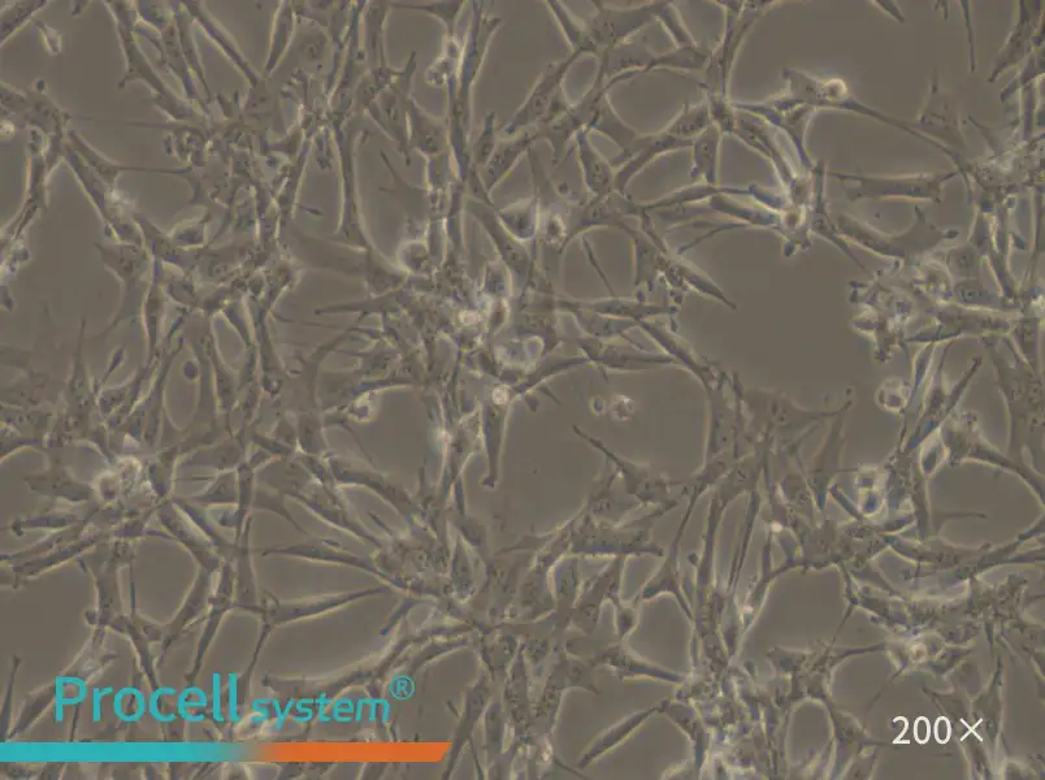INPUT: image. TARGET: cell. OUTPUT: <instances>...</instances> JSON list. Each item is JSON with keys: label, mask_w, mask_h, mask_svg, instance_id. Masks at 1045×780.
<instances>
[{"label": "cell", "mask_w": 1045, "mask_h": 780, "mask_svg": "<svg viewBox=\"0 0 1045 780\" xmlns=\"http://www.w3.org/2000/svg\"><path fill=\"white\" fill-rule=\"evenodd\" d=\"M722 133L715 125H710L704 133L692 141V168L689 179L693 182L719 186V167H721Z\"/></svg>", "instance_id": "16"}, {"label": "cell", "mask_w": 1045, "mask_h": 780, "mask_svg": "<svg viewBox=\"0 0 1045 780\" xmlns=\"http://www.w3.org/2000/svg\"><path fill=\"white\" fill-rule=\"evenodd\" d=\"M229 691H228V715L231 722H240L238 717V704H237V675H228Z\"/></svg>", "instance_id": "40"}, {"label": "cell", "mask_w": 1045, "mask_h": 780, "mask_svg": "<svg viewBox=\"0 0 1045 780\" xmlns=\"http://www.w3.org/2000/svg\"><path fill=\"white\" fill-rule=\"evenodd\" d=\"M223 706H221V675H212V718L215 722L224 723Z\"/></svg>", "instance_id": "39"}, {"label": "cell", "mask_w": 1045, "mask_h": 780, "mask_svg": "<svg viewBox=\"0 0 1045 780\" xmlns=\"http://www.w3.org/2000/svg\"><path fill=\"white\" fill-rule=\"evenodd\" d=\"M114 692V688H94L93 689V722L99 723L102 719V699L106 695Z\"/></svg>", "instance_id": "41"}, {"label": "cell", "mask_w": 1045, "mask_h": 780, "mask_svg": "<svg viewBox=\"0 0 1045 780\" xmlns=\"http://www.w3.org/2000/svg\"><path fill=\"white\" fill-rule=\"evenodd\" d=\"M294 25H296L294 7L290 6L289 2L281 3L279 10H277L275 21H273L271 49L266 65L267 73H271L276 68L285 51L288 50L293 39Z\"/></svg>", "instance_id": "27"}, {"label": "cell", "mask_w": 1045, "mask_h": 780, "mask_svg": "<svg viewBox=\"0 0 1045 780\" xmlns=\"http://www.w3.org/2000/svg\"><path fill=\"white\" fill-rule=\"evenodd\" d=\"M98 247L101 250L102 259L106 267L111 268L125 285L123 303H121L114 322L108 328V332H111L120 323L137 315V305L140 303L137 299V288L147 268V255L143 253L141 246L136 245L124 244L115 247Z\"/></svg>", "instance_id": "9"}, {"label": "cell", "mask_w": 1045, "mask_h": 780, "mask_svg": "<svg viewBox=\"0 0 1045 780\" xmlns=\"http://www.w3.org/2000/svg\"><path fill=\"white\" fill-rule=\"evenodd\" d=\"M177 693L175 688L172 687H160L153 692L149 700V713L151 717L160 723H172L177 719V715L173 713H163L159 709V700L163 695L175 696Z\"/></svg>", "instance_id": "38"}, {"label": "cell", "mask_w": 1045, "mask_h": 780, "mask_svg": "<svg viewBox=\"0 0 1045 780\" xmlns=\"http://www.w3.org/2000/svg\"><path fill=\"white\" fill-rule=\"evenodd\" d=\"M711 52L713 50L705 42H697L692 46L675 47L674 50L665 52V54L656 55L649 68L646 69V73L663 71V69L687 73L706 71Z\"/></svg>", "instance_id": "18"}, {"label": "cell", "mask_w": 1045, "mask_h": 780, "mask_svg": "<svg viewBox=\"0 0 1045 780\" xmlns=\"http://www.w3.org/2000/svg\"><path fill=\"white\" fill-rule=\"evenodd\" d=\"M996 372L999 376L1001 392H1003L1009 405V413L1012 416V432H1010L1009 453L1013 454V461H1018L1023 444L1029 445V433L1034 444V435L1042 437L1043 427V388L1042 381L1035 377L1030 368L1022 370L1021 366L1012 368L1007 362L1005 368L1003 361L995 359Z\"/></svg>", "instance_id": "1"}, {"label": "cell", "mask_w": 1045, "mask_h": 780, "mask_svg": "<svg viewBox=\"0 0 1045 780\" xmlns=\"http://www.w3.org/2000/svg\"><path fill=\"white\" fill-rule=\"evenodd\" d=\"M407 140L409 149L418 150L420 154L432 159L445 153L448 134L440 121L426 114L413 99H410L407 106Z\"/></svg>", "instance_id": "15"}, {"label": "cell", "mask_w": 1045, "mask_h": 780, "mask_svg": "<svg viewBox=\"0 0 1045 780\" xmlns=\"http://www.w3.org/2000/svg\"><path fill=\"white\" fill-rule=\"evenodd\" d=\"M338 150L341 155L342 189H344V203H342V216L337 238L354 246L367 247L366 236H364L359 216L357 203V188H355V166H354V142L350 134L340 132L337 136Z\"/></svg>", "instance_id": "10"}, {"label": "cell", "mask_w": 1045, "mask_h": 780, "mask_svg": "<svg viewBox=\"0 0 1045 780\" xmlns=\"http://www.w3.org/2000/svg\"><path fill=\"white\" fill-rule=\"evenodd\" d=\"M535 142L536 138L533 130H524L517 136L498 142L487 166L480 169L479 172L481 182H483L484 188L489 195L513 172L519 160L524 155L529 154Z\"/></svg>", "instance_id": "13"}, {"label": "cell", "mask_w": 1045, "mask_h": 780, "mask_svg": "<svg viewBox=\"0 0 1045 780\" xmlns=\"http://www.w3.org/2000/svg\"><path fill=\"white\" fill-rule=\"evenodd\" d=\"M238 458H240V453H238L237 446L225 444L211 449L210 452L195 454L189 463H216V465H220V463H236Z\"/></svg>", "instance_id": "37"}, {"label": "cell", "mask_w": 1045, "mask_h": 780, "mask_svg": "<svg viewBox=\"0 0 1045 780\" xmlns=\"http://www.w3.org/2000/svg\"><path fill=\"white\" fill-rule=\"evenodd\" d=\"M935 735L940 743H947L948 739L951 738V726H949L947 719H938L935 726Z\"/></svg>", "instance_id": "43"}, {"label": "cell", "mask_w": 1045, "mask_h": 780, "mask_svg": "<svg viewBox=\"0 0 1045 780\" xmlns=\"http://www.w3.org/2000/svg\"><path fill=\"white\" fill-rule=\"evenodd\" d=\"M483 4L481 3V6L474 7V19H472L470 32H468L465 47H463L461 60H459L458 97L454 99L452 108L454 123L461 125L465 130L467 129V132L468 124H470L472 86L478 80L481 65L484 63L485 55H487L489 42H491L494 33L500 29L502 21H504L501 17L485 16Z\"/></svg>", "instance_id": "5"}, {"label": "cell", "mask_w": 1045, "mask_h": 780, "mask_svg": "<svg viewBox=\"0 0 1045 780\" xmlns=\"http://www.w3.org/2000/svg\"><path fill=\"white\" fill-rule=\"evenodd\" d=\"M711 211L735 219L737 224H748L750 227H771L778 223V216L771 212L757 210V208L743 205L735 201L732 195L719 193L711 197L708 202Z\"/></svg>", "instance_id": "23"}, {"label": "cell", "mask_w": 1045, "mask_h": 780, "mask_svg": "<svg viewBox=\"0 0 1045 780\" xmlns=\"http://www.w3.org/2000/svg\"><path fill=\"white\" fill-rule=\"evenodd\" d=\"M502 227L515 238L527 241L536 236L541 224V207L539 198L532 197L515 202L514 205L496 210Z\"/></svg>", "instance_id": "17"}, {"label": "cell", "mask_w": 1045, "mask_h": 780, "mask_svg": "<svg viewBox=\"0 0 1045 780\" xmlns=\"http://www.w3.org/2000/svg\"><path fill=\"white\" fill-rule=\"evenodd\" d=\"M715 3L723 8L724 15H726L724 16V32L717 49L711 52L705 81L700 86L705 93H718L724 97H730L732 69H734L740 47L747 38L749 30L765 10L766 4L761 2Z\"/></svg>", "instance_id": "2"}, {"label": "cell", "mask_w": 1045, "mask_h": 780, "mask_svg": "<svg viewBox=\"0 0 1045 780\" xmlns=\"http://www.w3.org/2000/svg\"><path fill=\"white\" fill-rule=\"evenodd\" d=\"M705 101L708 103L711 123L719 129L722 136H734L737 115L730 97H724L718 93H705Z\"/></svg>", "instance_id": "32"}, {"label": "cell", "mask_w": 1045, "mask_h": 780, "mask_svg": "<svg viewBox=\"0 0 1045 780\" xmlns=\"http://www.w3.org/2000/svg\"><path fill=\"white\" fill-rule=\"evenodd\" d=\"M583 58L576 52H570L566 59L559 60L546 65L539 78L533 85L531 93L523 102L510 120L502 128L506 137H514L527 130L529 127L536 128L549 115L555 103L565 97V84L568 72L579 60Z\"/></svg>", "instance_id": "6"}, {"label": "cell", "mask_w": 1045, "mask_h": 780, "mask_svg": "<svg viewBox=\"0 0 1045 780\" xmlns=\"http://www.w3.org/2000/svg\"><path fill=\"white\" fill-rule=\"evenodd\" d=\"M710 125L713 123H711L708 103L704 99L695 104L684 102L682 110L663 130L679 140L693 141Z\"/></svg>", "instance_id": "22"}, {"label": "cell", "mask_w": 1045, "mask_h": 780, "mask_svg": "<svg viewBox=\"0 0 1045 780\" xmlns=\"http://www.w3.org/2000/svg\"><path fill=\"white\" fill-rule=\"evenodd\" d=\"M162 47H163V59L169 65V68L176 73L182 80V85L185 86V90L188 91L190 98L197 97V90L194 89L193 80L190 78V68L188 63L182 54L179 32H177L175 26H171L164 30L162 34Z\"/></svg>", "instance_id": "28"}, {"label": "cell", "mask_w": 1045, "mask_h": 780, "mask_svg": "<svg viewBox=\"0 0 1045 780\" xmlns=\"http://www.w3.org/2000/svg\"><path fill=\"white\" fill-rule=\"evenodd\" d=\"M125 4L127 3H110V7L114 10L117 20H119L117 21V29H119L125 59H127L125 82L133 80L145 82L158 95V98H160L159 106L169 116L175 120L185 119L189 115V108L160 80L154 68L147 62L146 56L140 50V46H137L136 39L133 36L134 21L132 19L134 15Z\"/></svg>", "instance_id": "7"}, {"label": "cell", "mask_w": 1045, "mask_h": 780, "mask_svg": "<svg viewBox=\"0 0 1045 780\" xmlns=\"http://www.w3.org/2000/svg\"><path fill=\"white\" fill-rule=\"evenodd\" d=\"M69 403L78 413L88 409L91 400V389L89 387L88 371H86L84 358H82V337L78 341L75 355V366L68 385Z\"/></svg>", "instance_id": "30"}, {"label": "cell", "mask_w": 1045, "mask_h": 780, "mask_svg": "<svg viewBox=\"0 0 1045 780\" xmlns=\"http://www.w3.org/2000/svg\"><path fill=\"white\" fill-rule=\"evenodd\" d=\"M46 4L47 2H43V0L41 2L33 0V2H16L6 8L2 13V42H6L13 33L23 28Z\"/></svg>", "instance_id": "35"}, {"label": "cell", "mask_w": 1045, "mask_h": 780, "mask_svg": "<svg viewBox=\"0 0 1045 780\" xmlns=\"http://www.w3.org/2000/svg\"><path fill=\"white\" fill-rule=\"evenodd\" d=\"M666 702L667 701H662L661 704L653 706V708L645 710L643 713L633 714L630 718H626L624 721L620 722L619 725L609 728V730L604 732L600 738L594 741L592 747L589 748V751L581 757L579 767L589 766V764H592L596 758L602 756L605 752L610 751V749L614 748L615 745L622 743V741L626 740L628 736L636 730V728L643 725L646 719H649L652 715L658 712H663V710H665Z\"/></svg>", "instance_id": "20"}, {"label": "cell", "mask_w": 1045, "mask_h": 780, "mask_svg": "<svg viewBox=\"0 0 1045 780\" xmlns=\"http://www.w3.org/2000/svg\"><path fill=\"white\" fill-rule=\"evenodd\" d=\"M588 130L589 133L596 132L609 138L614 145L618 146L619 153L626 151L640 134L639 130L632 128L618 115L610 102L609 95L602 99Z\"/></svg>", "instance_id": "19"}, {"label": "cell", "mask_w": 1045, "mask_h": 780, "mask_svg": "<svg viewBox=\"0 0 1045 780\" xmlns=\"http://www.w3.org/2000/svg\"><path fill=\"white\" fill-rule=\"evenodd\" d=\"M691 145L692 141L679 140L663 129L657 133H640L626 151L610 159L611 166L618 167L615 169V190L617 193L626 194L630 182L650 163L663 155L689 149Z\"/></svg>", "instance_id": "8"}, {"label": "cell", "mask_w": 1045, "mask_h": 780, "mask_svg": "<svg viewBox=\"0 0 1045 780\" xmlns=\"http://www.w3.org/2000/svg\"><path fill=\"white\" fill-rule=\"evenodd\" d=\"M632 78H635V76L624 75L614 78V80L606 81L604 77L596 73V77H594L587 93L578 102L571 103L565 114L557 117L552 123L533 129L536 142L545 141L552 147L553 163L557 164V166L561 164L568 143L574 141L576 134L581 132V130H588L591 127L602 99L610 94V90L614 86L632 80Z\"/></svg>", "instance_id": "3"}, {"label": "cell", "mask_w": 1045, "mask_h": 780, "mask_svg": "<svg viewBox=\"0 0 1045 780\" xmlns=\"http://www.w3.org/2000/svg\"><path fill=\"white\" fill-rule=\"evenodd\" d=\"M158 275H155L153 284L143 303V323H145L147 337V367L154 361L156 350H158L160 331H162L164 320V294L160 289Z\"/></svg>", "instance_id": "25"}, {"label": "cell", "mask_w": 1045, "mask_h": 780, "mask_svg": "<svg viewBox=\"0 0 1045 780\" xmlns=\"http://www.w3.org/2000/svg\"><path fill=\"white\" fill-rule=\"evenodd\" d=\"M663 3L665 2H650L641 6L619 8L611 7L604 2H592L594 12L584 21V26L593 46L596 47L597 55L601 51L630 41V38L646 25L652 24L657 20Z\"/></svg>", "instance_id": "4"}, {"label": "cell", "mask_w": 1045, "mask_h": 780, "mask_svg": "<svg viewBox=\"0 0 1045 780\" xmlns=\"http://www.w3.org/2000/svg\"><path fill=\"white\" fill-rule=\"evenodd\" d=\"M591 133L581 130L574 138L576 154H578L579 166L585 189L589 198L604 199L617 192L615 190V168L593 146L589 140Z\"/></svg>", "instance_id": "11"}, {"label": "cell", "mask_w": 1045, "mask_h": 780, "mask_svg": "<svg viewBox=\"0 0 1045 780\" xmlns=\"http://www.w3.org/2000/svg\"><path fill=\"white\" fill-rule=\"evenodd\" d=\"M465 2H436L431 4H422V6H414V4H401V3H390L392 8H402V10L420 11L436 17L444 23L446 30H448V37H454L455 23L459 17V13L465 7Z\"/></svg>", "instance_id": "33"}, {"label": "cell", "mask_w": 1045, "mask_h": 780, "mask_svg": "<svg viewBox=\"0 0 1045 780\" xmlns=\"http://www.w3.org/2000/svg\"><path fill=\"white\" fill-rule=\"evenodd\" d=\"M657 21L661 23L663 29L669 34L672 42L675 43V47L692 46L697 43L695 37L689 32L687 26H685L682 16L678 8L672 2H665L659 11Z\"/></svg>", "instance_id": "34"}, {"label": "cell", "mask_w": 1045, "mask_h": 780, "mask_svg": "<svg viewBox=\"0 0 1045 780\" xmlns=\"http://www.w3.org/2000/svg\"><path fill=\"white\" fill-rule=\"evenodd\" d=\"M185 4L186 7H188V10L192 12L194 19H197L199 21V24H202L203 29L206 30L208 36L214 39V41L218 43V45L220 46V49H223L225 54H227L229 58L233 59L234 64H236L237 67L240 68L242 72H244V75L247 77V80H250L251 84L257 85V73L254 72L253 68L249 67V64H247L244 55H242L241 52L238 51L237 46L234 45L232 39L229 38L228 34H225L224 30L220 29L219 25H216L214 21H212V19L208 17L207 13L202 11L201 3L186 2Z\"/></svg>", "instance_id": "26"}, {"label": "cell", "mask_w": 1045, "mask_h": 780, "mask_svg": "<svg viewBox=\"0 0 1045 780\" xmlns=\"http://www.w3.org/2000/svg\"><path fill=\"white\" fill-rule=\"evenodd\" d=\"M497 114L496 112H489L485 116L483 130L476 138V141L472 143L470 159L471 167L475 169H483L487 166L489 159L492 158L494 150L498 145L497 137Z\"/></svg>", "instance_id": "31"}, {"label": "cell", "mask_w": 1045, "mask_h": 780, "mask_svg": "<svg viewBox=\"0 0 1045 780\" xmlns=\"http://www.w3.org/2000/svg\"><path fill=\"white\" fill-rule=\"evenodd\" d=\"M546 7L549 8L555 21L559 25V29L565 37L568 45L571 47V52H576L581 56L592 55L596 58L597 50L593 46L591 38H589L587 30H585L584 23H579L578 20L572 16V13L567 10L563 3L557 2V0H549L545 2Z\"/></svg>", "instance_id": "24"}, {"label": "cell", "mask_w": 1045, "mask_h": 780, "mask_svg": "<svg viewBox=\"0 0 1045 780\" xmlns=\"http://www.w3.org/2000/svg\"><path fill=\"white\" fill-rule=\"evenodd\" d=\"M914 736L919 743H926L930 738V723L926 718H919L914 726Z\"/></svg>", "instance_id": "42"}, {"label": "cell", "mask_w": 1045, "mask_h": 780, "mask_svg": "<svg viewBox=\"0 0 1045 780\" xmlns=\"http://www.w3.org/2000/svg\"><path fill=\"white\" fill-rule=\"evenodd\" d=\"M601 662H607L609 665L614 666L618 673L626 676L630 675H646L656 676L658 679H669L671 682L678 683L680 679L679 675L672 673H665L656 669V667H649L644 662L636 660L622 650L615 648L607 649V652L600 658Z\"/></svg>", "instance_id": "29"}, {"label": "cell", "mask_w": 1045, "mask_h": 780, "mask_svg": "<svg viewBox=\"0 0 1045 780\" xmlns=\"http://www.w3.org/2000/svg\"><path fill=\"white\" fill-rule=\"evenodd\" d=\"M2 103L4 107L10 108L13 112H21L30 124L36 123L46 132L56 133L62 130L65 121L64 112L58 110L41 90H34L33 93L28 91L24 95L21 91L8 89L7 85H2Z\"/></svg>", "instance_id": "14"}, {"label": "cell", "mask_w": 1045, "mask_h": 780, "mask_svg": "<svg viewBox=\"0 0 1045 780\" xmlns=\"http://www.w3.org/2000/svg\"><path fill=\"white\" fill-rule=\"evenodd\" d=\"M390 3L371 2L368 3L366 12V52L370 71L388 67L387 52H385L384 25L387 19Z\"/></svg>", "instance_id": "21"}, {"label": "cell", "mask_w": 1045, "mask_h": 780, "mask_svg": "<svg viewBox=\"0 0 1045 780\" xmlns=\"http://www.w3.org/2000/svg\"><path fill=\"white\" fill-rule=\"evenodd\" d=\"M208 697L206 692L202 688H198L195 699H190V687L185 688L180 693L179 699H177V713L180 714L182 719H185L189 723H202L206 721V714L201 713L198 715L188 713V709L207 708Z\"/></svg>", "instance_id": "36"}, {"label": "cell", "mask_w": 1045, "mask_h": 780, "mask_svg": "<svg viewBox=\"0 0 1045 780\" xmlns=\"http://www.w3.org/2000/svg\"><path fill=\"white\" fill-rule=\"evenodd\" d=\"M656 55V52L650 49L644 39L643 41H628L613 49L601 51L596 56L598 62L596 73L604 77L606 81L624 75L639 76L641 73H646V69L649 68Z\"/></svg>", "instance_id": "12"}]
</instances>
